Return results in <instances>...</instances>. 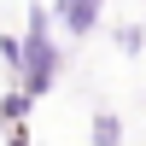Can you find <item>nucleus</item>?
I'll return each mask as SVG.
<instances>
[{"label": "nucleus", "instance_id": "obj_1", "mask_svg": "<svg viewBox=\"0 0 146 146\" xmlns=\"http://www.w3.org/2000/svg\"><path fill=\"white\" fill-rule=\"evenodd\" d=\"M23 76H29V94H41V88H53V76H58V47L47 41V29H41V18L29 23V58H23Z\"/></svg>", "mask_w": 146, "mask_h": 146}, {"label": "nucleus", "instance_id": "obj_2", "mask_svg": "<svg viewBox=\"0 0 146 146\" xmlns=\"http://www.w3.org/2000/svg\"><path fill=\"white\" fill-rule=\"evenodd\" d=\"M100 12H105V0H58V23L70 35H88L100 23Z\"/></svg>", "mask_w": 146, "mask_h": 146}, {"label": "nucleus", "instance_id": "obj_3", "mask_svg": "<svg viewBox=\"0 0 146 146\" xmlns=\"http://www.w3.org/2000/svg\"><path fill=\"white\" fill-rule=\"evenodd\" d=\"M94 146H123V123H117L111 111H105V117H94Z\"/></svg>", "mask_w": 146, "mask_h": 146}, {"label": "nucleus", "instance_id": "obj_4", "mask_svg": "<svg viewBox=\"0 0 146 146\" xmlns=\"http://www.w3.org/2000/svg\"><path fill=\"white\" fill-rule=\"evenodd\" d=\"M140 41H146V29H123V35H117V47H123V53H140Z\"/></svg>", "mask_w": 146, "mask_h": 146}, {"label": "nucleus", "instance_id": "obj_5", "mask_svg": "<svg viewBox=\"0 0 146 146\" xmlns=\"http://www.w3.org/2000/svg\"><path fill=\"white\" fill-rule=\"evenodd\" d=\"M18 146H23V140H18Z\"/></svg>", "mask_w": 146, "mask_h": 146}]
</instances>
